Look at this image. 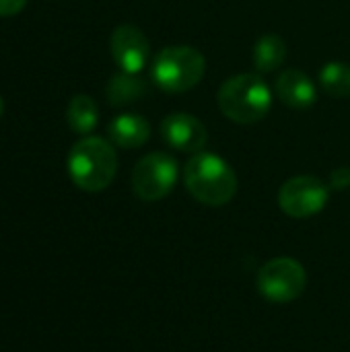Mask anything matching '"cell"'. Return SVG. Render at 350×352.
I'll use <instances>...</instances> for the list:
<instances>
[{
	"label": "cell",
	"instance_id": "14",
	"mask_svg": "<svg viewBox=\"0 0 350 352\" xmlns=\"http://www.w3.org/2000/svg\"><path fill=\"white\" fill-rule=\"evenodd\" d=\"M66 122L72 132L89 136L99 122V107L89 95H74L66 109Z\"/></svg>",
	"mask_w": 350,
	"mask_h": 352
},
{
	"label": "cell",
	"instance_id": "11",
	"mask_svg": "<svg viewBox=\"0 0 350 352\" xmlns=\"http://www.w3.org/2000/svg\"><path fill=\"white\" fill-rule=\"evenodd\" d=\"M107 136L113 146L126 151L140 148L151 138V124L138 113H120L109 122Z\"/></svg>",
	"mask_w": 350,
	"mask_h": 352
},
{
	"label": "cell",
	"instance_id": "8",
	"mask_svg": "<svg viewBox=\"0 0 350 352\" xmlns=\"http://www.w3.org/2000/svg\"><path fill=\"white\" fill-rule=\"evenodd\" d=\"M109 50L122 72L130 74H140L151 60V41L134 25L116 27L109 39Z\"/></svg>",
	"mask_w": 350,
	"mask_h": 352
},
{
	"label": "cell",
	"instance_id": "9",
	"mask_svg": "<svg viewBox=\"0 0 350 352\" xmlns=\"http://www.w3.org/2000/svg\"><path fill=\"white\" fill-rule=\"evenodd\" d=\"M161 138L177 153H202L208 142L206 126L192 113H169L161 122Z\"/></svg>",
	"mask_w": 350,
	"mask_h": 352
},
{
	"label": "cell",
	"instance_id": "1",
	"mask_svg": "<svg viewBox=\"0 0 350 352\" xmlns=\"http://www.w3.org/2000/svg\"><path fill=\"white\" fill-rule=\"evenodd\" d=\"M184 184L188 192L206 206H223L237 192L233 167L215 153H196L184 165Z\"/></svg>",
	"mask_w": 350,
	"mask_h": 352
},
{
	"label": "cell",
	"instance_id": "16",
	"mask_svg": "<svg viewBox=\"0 0 350 352\" xmlns=\"http://www.w3.org/2000/svg\"><path fill=\"white\" fill-rule=\"evenodd\" d=\"M330 186L334 190H344L350 186V169L349 167H338L330 173Z\"/></svg>",
	"mask_w": 350,
	"mask_h": 352
},
{
	"label": "cell",
	"instance_id": "6",
	"mask_svg": "<svg viewBox=\"0 0 350 352\" xmlns=\"http://www.w3.org/2000/svg\"><path fill=\"white\" fill-rule=\"evenodd\" d=\"M307 287L305 268L293 258H274L258 272V291L270 303H291Z\"/></svg>",
	"mask_w": 350,
	"mask_h": 352
},
{
	"label": "cell",
	"instance_id": "10",
	"mask_svg": "<svg viewBox=\"0 0 350 352\" xmlns=\"http://www.w3.org/2000/svg\"><path fill=\"white\" fill-rule=\"evenodd\" d=\"M274 89H276L278 99L293 109H307L318 101L316 82L303 70H297V68L283 70V74H278L276 78Z\"/></svg>",
	"mask_w": 350,
	"mask_h": 352
},
{
	"label": "cell",
	"instance_id": "13",
	"mask_svg": "<svg viewBox=\"0 0 350 352\" xmlns=\"http://www.w3.org/2000/svg\"><path fill=\"white\" fill-rule=\"evenodd\" d=\"M287 58V43L281 35L276 33H266L262 35L252 52V62L260 74L264 72H274Z\"/></svg>",
	"mask_w": 350,
	"mask_h": 352
},
{
	"label": "cell",
	"instance_id": "2",
	"mask_svg": "<svg viewBox=\"0 0 350 352\" xmlns=\"http://www.w3.org/2000/svg\"><path fill=\"white\" fill-rule=\"evenodd\" d=\"M217 103L227 120L235 124H256L268 116L272 107V91L260 72H243L221 85Z\"/></svg>",
	"mask_w": 350,
	"mask_h": 352
},
{
	"label": "cell",
	"instance_id": "7",
	"mask_svg": "<svg viewBox=\"0 0 350 352\" xmlns=\"http://www.w3.org/2000/svg\"><path fill=\"white\" fill-rule=\"evenodd\" d=\"M330 198V188L314 175H297L283 184L278 206L293 219H309L324 210Z\"/></svg>",
	"mask_w": 350,
	"mask_h": 352
},
{
	"label": "cell",
	"instance_id": "5",
	"mask_svg": "<svg viewBox=\"0 0 350 352\" xmlns=\"http://www.w3.org/2000/svg\"><path fill=\"white\" fill-rule=\"evenodd\" d=\"M179 177L177 161L167 153H149L132 169V190L144 202L163 200Z\"/></svg>",
	"mask_w": 350,
	"mask_h": 352
},
{
	"label": "cell",
	"instance_id": "15",
	"mask_svg": "<svg viewBox=\"0 0 350 352\" xmlns=\"http://www.w3.org/2000/svg\"><path fill=\"white\" fill-rule=\"evenodd\" d=\"M320 85L322 89L336 97H350V66L347 62H328L320 70Z\"/></svg>",
	"mask_w": 350,
	"mask_h": 352
},
{
	"label": "cell",
	"instance_id": "4",
	"mask_svg": "<svg viewBox=\"0 0 350 352\" xmlns=\"http://www.w3.org/2000/svg\"><path fill=\"white\" fill-rule=\"evenodd\" d=\"M206 70V60L192 45L163 47L151 62V78L165 93H186L194 89Z\"/></svg>",
	"mask_w": 350,
	"mask_h": 352
},
{
	"label": "cell",
	"instance_id": "18",
	"mask_svg": "<svg viewBox=\"0 0 350 352\" xmlns=\"http://www.w3.org/2000/svg\"><path fill=\"white\" fill-rule=\"evenodd\" d=\"M2 113H4V101H2V97H0V118H2Z\"/></svg>",
	"mask_w": 350,
	"mask_h": 352
},
{
	"label": "cell",
	"instance_id": "17",
	"mask_svg": "<svg viewBox=\"0 0 350 352\" xmlns=\"http://www.w3.org/2000/svg\"><path fill=\"white\" fill-rule=\"evenodd\" d=\"M27 0H0V16H14L25 8Z\"/></svg>",
	"mask_w": 350,
	"mask_h": 352
},
{
	"label": "cell",
	"instance_id": "3",
	"mask_svg": "<svg viewBox=\"0 0 350 352\" xmlns=\"http://www.w3.org/2000/svg\"><path fill=\"white\" fill-rule=\"evenodd\" d=\"M118 173V155L111 142L99 136H83L68 153V175L85 192L105 190Z\"/></svg>",
	"mask_w": 350,
	"mask_h": 352
},
{
	"label": "cell",
	"instance_id": "12",
	"mask_svg": "<svg viewBox=\"0 0 350 352\" xmlns=\"http://www.w3.org/2000/svg\"><path fill=\"white\" fill-rule=\"evenodd\" d=\"M146 95V82L138 74L120 72L111 76L105 87V97L111 107H124L134 101H140Z\"/></svg>",
	"mask_w": 350,
	"mask_h": 352
}]
</instances>
